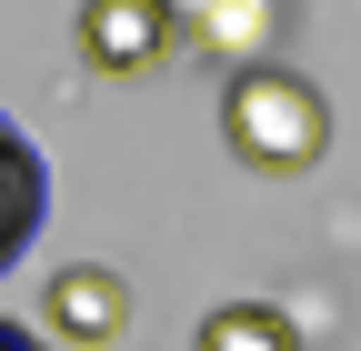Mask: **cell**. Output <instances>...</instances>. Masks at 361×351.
Wrapping results in <instances>:
<instances>
[{
	"label": "cell",
	"mask_w": 361,
	"mask_h": 351,
	"mask_svg": "<svg viewBox=\"0 0 361 351\" xmlns=\"http://www.w3.org/2000/svg\"><path fill=\"white\" fill-rule=\"evenodd\" d=\"M221 141H231L241 171H271V181H301V171H322L331 151V101L322 80L291 70V61H241L231 91H221Z\"/></svg>",
	"instance_id": "1"
},
{
	"label": "cell",
	"mask_w": 361,
	"mask_h": 351,
	"mask_svg": "<svg viewBox=\"0 0 361 351\" xmlns=\"http://www.w3.org/2000/svg\"><path fill=\"white\" fill-rule=\"evenodd\" d=\"M180 0H80V61L90 70H111V80H130V70H161L171 51H180Z\"/></svg>",
	"instance_id": "2"
},
{
	"label": "cell",
	"mask_w": 361,
	"mask_h": 351,
	"mask_svg": "<svg viewBox=\"0 0 361 351\" xmlns=\"http://www.w3.org/2000/svg\"><path fill=\"white\" fill-rule=\"evenodd\" d=\"M40 321H51V341H121L130 331V281L111 271V261H61L51 291H40Z\"/></svg>",
	"instance_id": "3"
},
{
	"label": "cell",
	"mask_w": 361,
	"mask_h": 351,
	"mask_svg": "<svg viewBox=\"0 0 361 351\" xmlns=\"http://www.w3.org/2000/svg\"><path fill=\"white\" fill-rule=\"evenodd\" d=\"M40 201H51V171H40V151L20 141V121L0 111V271L30 251V231H40Z\"/></svg>",
	"instance_id": "4"
},
{
	"label": "cell",
	"mask_w": 361,
	"mask_h": 351,
	"mask_svg": "<svg viewBox=\"0 0 361 351\" xmlns=\"http://www.w3.org/2000/svg\"><path fill=\"white\" fill-rule=\"evenodd\" d=\"M191 351H301V321L281 301H221V312H201Z\"/></svg>",
	"instance_id": "5"
},
{
	"label": "cell",
	"mask_w": 361,
	"mask_h": 351,
	"mask_svg": "<svg viewBox=\"0 0 361 351\" xmlns=\"http://www.w3.org/2000/svg\"><path fill=\"white\" fill-rule=\"evenodd\" d=\"M180 20L201 30V51H231V61H261V40L281 30V0H180Z\"/></svg>",
	"instance_id": "6"
},
{
	"label": "cell",
	"mask_w": 361,
	"mask_h": 351,
	"mask_svg": "<svg viewBox=\"0 0 361 351\" xmlns=\"http://www.w3.org/2000/svg\"><path fill=\"white\" fill-rule=\"evenodd\" d=\"M0 351H51V341H40L30 321H0Z\"/></svg>",
	"instance_id": "7"
}]
</instances>
